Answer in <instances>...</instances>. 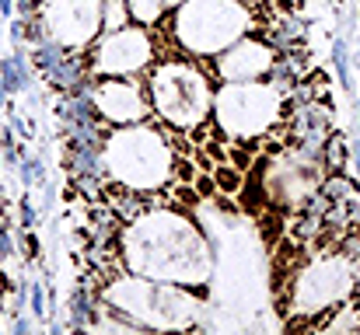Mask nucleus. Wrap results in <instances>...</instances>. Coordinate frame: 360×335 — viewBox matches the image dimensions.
Wrapping results in <instances>:
<instances>
[{"mask_svg": "<svg viewBox=\"0 0 360 335\" xmlns=\"http://www.w3.org/2000/svg\"><path fill=\"white\" fill-rule=\"evenodd\" d=\"M70 325L74 329H88L91 325V301H88V290L77 287L70 294Z\"/></svg>", "mask_w": 360, "mask_h": 335, "instance_id": "15", "label": "nucleus"}, {"mask_svg": "<svg viewBox=\"0 0 360 335\" xmlns=\"http://www.w3.org/2000/svg\"><path fill=\"white\" fill-rule=\"evenodd\" d=\"M32 315H35V318L46 315V297H42V287H39V283L32 287Z\"/></svg>", "mask_w": 360, "mask_h": 335, "instance_id": "19", "label": "nucleus"}, {"mask_svg": "<svg viewBox=\"0 0 360 335\" xmlns=\"http://www.w3.org/2000/svg\"><path fill=\"white\" fill-rule=\"evenodd\" d=\"M357 290V265L350 255L343 251H326L311 262H304L294 272V290H290V311L301 318L322 315L326 308H340L343 301H350ZM297 322H287V329H294Z\"/></svg>", "mask_w": 360, "mask_h": 335, "instance_id": "7", "label": "nucleus"}, {"mask_svg": "<svg viewBox=\"0 0 360 335\" xmlns=\"http://www.w3.org/2000/svg\"><path fill=\"white\" fill-rule=\"evenodd\" d=\"M214 175H217V185H221L224 192L241 189V171H231V168H214Z\"/></svg>", "mask_w": 360, "mask_h": 335, "instance_id": "18", "label": "nucleus"}, {"mask_svg": "<svg viewBox=\"0 0 360 335\" xmlns=\"http://www.w3.org/2000/svg\"><path fill=\"white\" fill-rule=\"evenodd\" d=\"M21 227H35V206L28 199H21Z\"/></svg>", "mask_w": 360, "mask_h": 335, "instance_id": "20", "label": "nucleus"}, {"mask_svg": "<svg viewBox=\"0 0 360 335\" xmlns=\"http://www.w3.org/2000/svg\"><path fill=\"white\" fill-rule=\"evenodd\" d=\"M273 63H276V49L269 42L252 39V35H241L228 49L217 53L214 74L221 81H262V77H269V67Z\"/></svg>", "mask_w": 360, "mask_h": 335, "instance_id": "11", "label": "nucleus"}, {"mask_svg": "<svg viewBox=\"0 0 360 335\" xmlns=\"http://www.w3.org/2000/svg\"><path fill=\"white\" fill-rule=\"evenodd\" d=\"M105 311L120 315L129 329H186L200 318V301L172 283L147 276H122L102 290Z\"/></svg>", "mask_w": 360, "mask_h": 335, "instance_id": "3", "label": "nucleus"}, {"mask_svg": "<svg viewBox=\"0 0 360 335\" xmlns=\"http://www.w3.org/2000/svg\"><path fill=\"white\" fill-rule=\"evenodd\" d=\"M91 102H95V112L112 122V126H129V122H147L150 115V98L140 84L126 81V77H109L102 84L91 88Z\"/></svg>", "mask_w": 360, "mask_h": 335, "instance_id": "10", "label": "nucleus"}, {"mask_svg": "<svg viewBox=\"0 0 360 335\" xmlns=\"http://www.w3.org/2000/svg\"><path fill=\"white\" fill-rule=\"evenodd\" d=\"M214 119L217 129L231 140L262 136L287 109V88L259 84V81H224L214 95Z\"/></svg>", "mask_w": 360, "mask_h": 335, "instance_id": "6", "label": "nucleus"}, {"mask_svg": "<svg viewBox=\"0 0 360 335\" xmlns=\"http://www.w3.org/2000/svg\"><path fill=\"white\" fill-rule=\"evenodd\" d=\"M42 25L63 49L84 46L102 32V0H42Z\"/></svg>", "mask_w": 360, "mask_h": 335, "instance_id": "8", "label": "nucleus"}, {"mask_svg": "<svg viewBox=\"0 0 360 335\" xmlns=\"http://www.w3.org/2000/svg\"><path fill=\"white\" fill-rule=\"evenodd\" d=\"M129 25V7L126 0H102V35L105 32H116Z\"/></svg>", "mask_w": 360, "mask_h": 335, "instance_id": "14", "label": "nucleus"}, {"mask_svg": "<svg viewBox=\"0 0 360 335\" xmlns=\"http://www.w3.org/2000/svg\"><path fill=\"white\" fill-rule=\"evenodd\" d=\"M147 91H150V109L175 129H196L200 122H207L214 105L210 77L182 60L158 63L147 77Z\"/></svg>", "mask_w": 360, "mask_h": 335, "instance_id": "5", "label": "nucleus"}, {"mask_svg": "<svg viewBox=\"0 0 360 335\" xmlns=\"http://www.w3.org/2000/svg\"><path fill=\"white\" fill-rule=\"evenodd\" d=\"M333 63H336V70H340L343 88H354V77H350V56H347V42H336V46H333Z\"/></svg>", "mask_w": 360, "mask_h": 335, "instance_id": "16", "label": "nucleus"}, {"mask_svg": "<svg viewBox=\"0 0 360 335\" xmlns=\"http://www.w3.org/2000/svg\"><path fill=\"white\" fill-rule=\"evenodd\" d=\"M0 77H4V88L7 91H25L28 81H32V70H28V60L18 53V56H7L0 63Z\"/></svg>", "mask_w": 360, "mask_h": 335, "instance_id": "12", "label": "nucleus"}, {"mask_svg": "<svg viewBox=\"0 0 360 335\" xmlns=\"http://www.w3.org/2000/svg\"><path fill=\"white\" fill-rule=\"evenodd\" d=\"M21 182H25V185H39V182H46V168H42L39 157H28V161L21 164Z\"/></svg>", "mask_w": 360, "mask_h": 335, "instance_id": "17", "label": "nucleus"}, {"mask_svg": "<svg viewBox=\"0 0 360 335\" xmlns=\"http://www.w3.org/2000/svg\"><path fill=\"white\" fill-rule=\"evenodd\" d=\"M179 4H182V0H165V7H179Z\"/></svg>", "mask_w": 360, "mask_h": 335, "instance_id": "23", "label": "nucleus"}, {"mask_svg": "<svg viewBox=\"0 0 360 335\" xmlns=\"http://www.w3.org/2000/svg\"><path fill=\"white\" fill-rule=\"evenodd\" d=\"M14 11V0H0V14H11Z\"/></svg>", "mask_w": 360, "mask_h": 335, "instance_id": "22", "label": "nucleus"}, {"mask_svg": "<svg viewBox=\"0 0 360 335\" xmlns=\"http://www.w3.org/2000/svg\"><path fill=\"white\" fill-rule=\"evenodd\" d=\"M102 161L105 175L136 192H154L175 175V150L168 147L165 133L147 122H129L109 133L102 143Z\"/></svg>", "mask_w": 360, "mask_h": 335, "instance_id": "2", "label": "nucleus"}, {"mask_svg": "<svg viewBox=\"0 0 360 335\" xmlns=\"http://www.w3.org/2000/svg\"><path fill=\"white\" fill-rule=\"evenodd\" d=\"M175 39L193 56H217L235 39L248 35L252 18L241 0H182L172 14Z\"/></svg>", "mask_w": 360, "mask_h": 335, "instance_id": "4", "label": "nucleus"}, {"mask_svg": "<svg viewBox=\"0 0 360 335\" xmlns=\"http://www.w3.org/2000/svg\"><path fill=\"white\" fill-rule=\"evenodd\" d=\"M126 7H129V18L143 28L158 25L161 14H165V0H126Z\"/></svg>", "mask_w": 360, "mask_h": 335, "instance_id": "13", "label": "nucleus"}, {"mask_svg": "<svg viewBox=\"0 0 360 335\" xmlns=\"http://www.w3.org/2000/svg\"><path fill=\"white\" fill-rule=\"evenodd\" d=\"M122 255L129 272L172 287H200L214 272L203 230L175 210H150L129 221L122 230Z\"/></svg>", "mask_w": 360, "mask_h": 335, "instance_id": "1", "label": "nucleus"}, {"mask_svg": "<svg viewBox=\"0 0 360 335\" xmlns=\"http://www.w3.org/2000/svg\"><path fill=\"white\" fill-rule=\"evenodd\" d=\"M154 60V42L143 28H116L105 32V39L95 46L91 53V70L105 74V77H129L136 70H143Z\"/></svg>", "mask_w": 360, "mask_h": 335, "instance_id": "9", "label": "nucleus"}, {"mask_svg": "<svg viewBox=\"0 0 360 335\" xmlns=\"http://www.w3.org/2000/svg\"><path fill=\"white\" fill-rule=\"evenodd\" d=\"M11 329H14V332H28V329H32V322H28V318H21V315H18V318H14V322H11Z\"/></svg>", "mask_w": 360, "mask_h": 335, "instance_id": "21", "label": "nucleus"}]
</instances>
